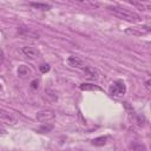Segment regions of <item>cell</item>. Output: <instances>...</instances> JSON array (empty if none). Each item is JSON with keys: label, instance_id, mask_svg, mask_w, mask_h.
<instances>
[{"label": "cell", "instance_id": "19", "mask_svg": "<svg viewBox=\"0 0 151 151\" xmlns=\"http://www.w3.org/2000/svg\"><path fill=\"white\" fill-rule=\"evenodd\" d=\"M2 61H4V51L2 48H0V65L2 64Z\"/></svg>", "mask_w": 151, "mask_h": 151}, {"label": "cell", "instance_id": "3", "mask_svg": "<svg viewBox=\"0 0 151 151\" xmlns=\"http://www.w3.org/2000/svg\"><path fill=\"white\" fill-rule=\"evenodd\" d=\"M18 122V118L12 112L0 109V124H7V125H14Z\"/></svg>", "mask_w": 151, "mask_h": 151}, {"label": "cell", "instance_id": "11", "mask_svg": "<svg viewBox=\"0 0 151 151\" xmlns=\"http://www.w3.org/2000/svg\"><path fill=\"white\" fill-rule=\"evenodd\" d=\"M31 70L28 68V66H26V65H21V66H19V68H18V76L19 77H21V78H26V77H28V76H31Z\"/></svg>", "mask_w": 151, "mask_h": 151}, {"label": "cell", "instance_id": "18", "mask_svg": "<svg viewBox=\"0 0 151 151\" xmlns=\"http://www.w3.org/2000/svg\"><path fill=\"white\" fill-rule=\"evenodd\" d=\"M38 86H39V81H38V79H34V80H32L31 81V87L32 88H38Z\"/></svg>", "mask_w": 151, "mask_h": 151}, {"label": "cell", "instance_id": "9", "mask_svg": "<svg viewBox=\"0 0 151 151\" xmlns=\"http://www.w3.org/2000/svg\"><path fill=\"white\" fill-rule=\"evenodd\" d=\"M66 63H67L68 66L76 67V68H80V70L85 66V63H84L79 57H77V55H70V57L67 58Z\"/></svg>", "mask_w": 151, "mask_h": 151}, {"label": "cell", "instance_id": "17", "mask_svg": "<svg viewBox=\"0 0 151 151\" xmlns=\"http://www.w3.org/2000/svg\"><path fill=\"white\" fill-rule=\"evenodd\" d=\"M53 129V125H50V126H42L40 129H38V132H41V133H45V132H48Z\"/></svg>", "mask_w": 151, "mask_h": 151}, {"label": "cell", "instance_id": "5", "mask_svg": "<svg viewBox=\"0 0 151 151\" xmlns=\"http://www.w3.org/2000/svg\"><path fill=\"white\" fill-rule=\"evenodd\" d=\"M21 52H22V54L27 59H31V60H35V59H38L41 55V53L39 52V50H37L33 46H25V47L21 48Z\"/></svg>", "mask_w": 151, "mask_h": 151}, {"label": "cell", "instance_id": "12", "mask_svg": "<svg viewBox=\"0 0 151 151\" xmlns=\"http://www.w3.org/2000/svg\"><path fill=\"white\" fill-rule=\"evenodd\" d=\"M107 136H100V137H97L94 139H92V144L94 146H103L106 144V140H107Z\"/></svg>", "mask_w": 151, "mask_h": 151}, {"label": "cell", "instance_id": "4", "mask_svg": "<svg viewBox=\"0 0 151 151\" xmlns=\"http://www.w3.org/2000/svg\"><path fill=\"white\" fill-rule=\"evenodd\" d=\"M55 118V114L51 110H42L37 113V119L42 124H50Z\"/></svg>", "mask_w": 151, "mask_h": 151}, {"label": "cell", "instance_id": "16", "mask_svg": "<svg viewBox=\"0 0 151 151\" xmlns=\"http://www.w3.org/2000/svg\"><path fill=\"white\" fill-rule=\"evenodd\" d=\"M50 65L48 64H41L40 66H39V70H40V72L41 73H47L48 71H50Z\"/></svg>", "mask_w": 151, "mask_h": 151}, {"label": "cell", "instance_id": "2", "mask_svg": "<svg viewBox=\"0 0 151 151\" xmlns=\"http://www.w3.org/2000/svg\"><path fill=\"white\" fill-rule=\"evenodd\" d=\"M109 92H110L111 96H114V97H122V96H124L125 92H126V85H125L124 80L118 79V80L113 81L110 85Z\"/></svg>", "mask_w": 151, "mask_h": 151}, {"label": "cell", "instance_id": "15", "mask_svg": "<svg viewBox=\"0 0 151 151\" xmlns=\"http://www.w3.org/2000/svg\"><path fill=\"white\" fill-rule=\"evenodd\" d=\"M134 6H139L142 9H149L151 7V2L150 1H142V2H131Z\"/></svg>", "mask_w": 151, "mask_h": 151}, {"label": "cell", "instance_id": "10", "mask_svg": "<svg viewBox=\"0 0 151 151\" xmlns=\"http://www.w3.org/2000/svg\"><path fill=\"white\" fill-rule=\"evenodd\" d=\"M79 88L81 91H103L98 85L90 84V83H83L79 85Z\"/></svg>", "mask_w": 151, "mask_h": 151}, {"label": "cell", "instance_id": "7", "mask_svg": "<svg viewBox=\"0 0 151 151\" xmlns=\"http://www.w3.org/2000/svg\"><path fill=\"white\" fill-rule=\"evenodd\" d=\"M18 34L22 38H29V39H39L40 34L28 27H24V26H20L18 27Z\"/></svg>", "mask_w": 151, "mask_h": 151}, {"label": "cell", "instance_id": "6", "mask_svg": "<svg viewBox=\"0 0 151 151\" xmlns=\"http://www.w3.org/2000/svg\"><path fill=\"white\" fill-rule=\"evenodd\" d=\"M81 71L84 72V77L86 78V79H88V80H92V81H97L98 79H99V72L97 71V68H94V67H92V66H87V65H85L83 68H81Z\"/></svg>", "mask_w": 151, "mask_h": 151}, {"label": "cell", "instance_id": "8", "mask_svg": "<svg viewBox=\"0 0 151 151\" xmlns=\"http://www.w3.org/2000/svg\"><path fill=\"white\" fill-rule=\"evenodd\" d=\"M151 31L150 26L149 25H145V26H142V27H131L129 29H126V33L129 34H132V35H144L146 33H149Z\"/></svg>", "mask_w": 151, "mask_h": 151}, {"label": "cell", "instance_id": "13", "mask_svg": "<svg viewBox=\"0 0 151 151\" xmlns=\"http://www.w3.org/2000/svg\"><path fill=\"white\" fill-rule=\"evenodd\" d=\"M29 5L32 7H34V8L42 9V11H47V9H51L52 8V5H50V4H42V2H31Z\"/></svg>", "mask_w": 151, "mask_h": 151}, {"label": "cell", "instance_id": "1", "mask_svg": "<svg viewBox=\"0 0 151 151\" xmlns=\"http://www.w3.org/2000/svg\"><path fill=\"white\" fill-rule=\"evenodd\" d=\"M107 9H109V12L112 13L114 17H117V18H119V19H122V20L129 21V22H136V21H138V20L140 19V17H139L136 12H133V11L126 8V7L119 6V5H111V6H107Z\"/></svg>", "mask_w": 151, "mask_h": 151}, {"label": "cell", "instance_id": "14", "mask_svg": "<svg viewBox=\"0 0 151 151\" xmlns=\"http://www.w3.org/2000/svg\"><path fill=\"white\" fill-rule=\"evenodd\" d=\"M131 149H132V151H146L145 145L140 144V143H132L131 144Z\"/></svg>", "mask_w": 151, "mask_h": 151}, {"label": "cell", "instance_id": "20", "mask_svg": "<svg viewBox=\"0 0 151 151\" xmlns=\"http://www.w3.org/2000/svg\"><path fill=\"white\" fill-rule=\"evenodd\" d=\"M145 86H146L147 90H150V80H147V81L145 83Z\"/></svg>", "mask_w": 151, "mask_h": 151}]
</instances>
